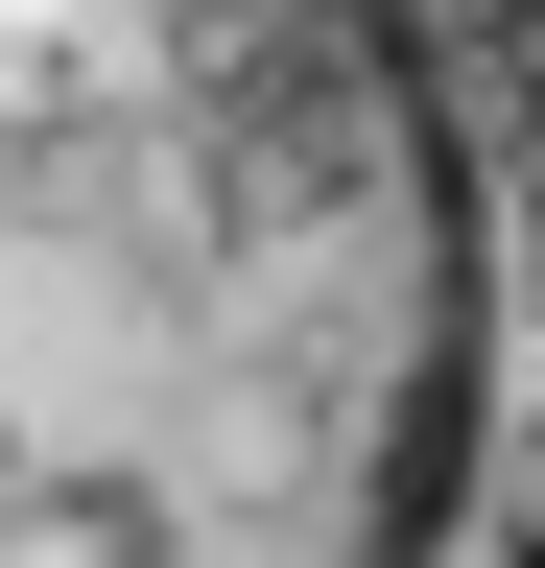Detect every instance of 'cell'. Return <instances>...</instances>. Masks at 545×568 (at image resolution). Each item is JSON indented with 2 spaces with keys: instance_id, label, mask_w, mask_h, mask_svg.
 <instances>
[{
  "instance_id": "1",
  "label": "cell",
  "mask_w": 545,
  "mask_h": 568,
  "mask_svg": "<svg viewBox=\"0 0 545 568\" xmlns=\"http://www.w3.org/2000/svg\"><path fill=\"white\" fill-rule=\"evenodd\" d=\"M474 426L427 0H0V568H451Z\"/></svg>"
},
{
  "instance_id": "2",
  "label": "cell",
  "mask_w": 545,
  "mask_h": 568,
  "mask_svg": "<svg viewBox=\"0 0 545 568\" xmlns=\"http://www.w3.org/2000/svg\"><path fill=\"white\" fill-rule=\"evenodd\" d=\"M522 568H545V545H522Z\"/></svg>"
}]
</instances>
